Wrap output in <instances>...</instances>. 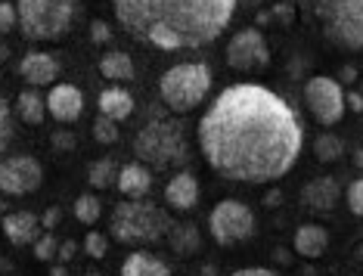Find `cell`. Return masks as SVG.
<instances>
[{"instance_id": "3957f363", "label": "cell", "mask_w": 363, "mask_h": 276, "mask_svg": "<svg viewBox=\"0 0 363 276\" xmlns=\"http://www.w3.org/2000/svg\"><path fill=\"white\" fill-rule=\"evenodd\" d=\"M295 10L326 44L363 50V0H295Z\"/></svg>"}, {"instance_id": "f1b7e54d", "label": "cell", "mask_w": 363, "mask_h": 276, "mask_svg": "<svg viewBox=\"0 0 363 276\" xmlns=\"http://www.w3.org/2000/svg\"><path fill=\"white\" fill-rule=\"evenodd\" d=\"M345 202H348L351 214L363 217V177L354 180V183H348V189H345Z\"/></svg>"}, {"instance_id": "484cf974", "label": "cell", "mask_w": 363, "mask_h": 276, "mask_svg": "<svg viewBox=\"0 0 363 276\" xmlns=\"http://www.w3.org/2000/svg\"><path fill=\"white\" fill-rule=\"evenodd\" d=\"M100 214H103V205H100V199H96L94 192H84V196L75 199V217L81 223H96L100 221Z\"/></svg>"}, {"instance_id": "30bf717a", "label": "cell", "mask_w": 363, "mask_h": 276, "mask_svg": "<svg viewBox=\"0 0 363 276\" xmlns=\"http://www.w3.org/2000/svg\"><path fill=\"white\" fill-rule=\"evenodd\" d=\"M44 183V165L35 155L0 158V192L4 196H31Z\"/></svg>"}, {"instance_id": "4dcf8cb0", "label": "cell", "mask_w": 363, "mask_h": 276, "mask_svg": "<svg viewBox=\"0 0 363 276\" xmlns=\"http://www.w3.org/2000/svg\"><path fill=\"white\" fill-rule=\"evenodd\" d=\"M56 252H60V245H56L53 236H38L35 239V258L38 261H53Z\"/></svg>"}, {"instance_id": "5bb4252c", "label": "cell", "mask_w": 363, "mask_h": 276, "mask_svg": "<svg viewBox=\"0 0 363 276\" xmlns=\"http://www.w3.org/2000/svg\"><path fill=\"white\" fill-rule=\"evenodd\" d=\"M19 74L31 87H47V84H53V81L60 78V62H56V56H50V53L31 50V53L22 56Z\"/></svg>"}, {"instance_id": "bcb514c9", "label": "cell", "mask_w": 363, "mask_h": 276, "mask_svg": "<svg viewBox=\"0 0 363 276\" xmlns=\"http://www.w3.org/2000/svg\"><path fill=\"white\" fill-rule=\"evenodd\" d=\"M50 276H65V267H62V264H60V267H53Z\"/></svg>"}, {"instance_id": "f546056e", "label": "cell", "mask_w": 363, "mask_h": 276, "mask_svg": "<svg viewBox=\"0 0 363 276\" xmlns=\"http://www.w3.org/2000/svg\"><path fill=\"white\" fill-rule=\"evenodd\" d=\"M13 140V118H10V106L4 103V96H0V153H4L6 146H10Z\"/></svg>"}, {"instance_id": "8992f818", "label": "cell", "mask_w": 363, "mask_h": 276, "mask_svg": "<svg viewBox=\"0 0 363 276\" xmlns=\"http://www.w3.org/2000/svg\"><path fill=\"white\" fill-rule=\"evenodd\" d=\"M78 16L75 0H16L19 31L28 40H60L72 31Z\"/></svg>"}, {"instance_id": "b9f144b4", "label": "cell", "mask_w": 363, "mask_h": 276, "mask_svg": "<svg viewBox=\"0 0 363 276\" xmlns=\"http://www.w3.org/2000/svg\"><path fill=\"white\" fill-rule=\"evenodd\" d=\"M274 261H277V264H289V261H292V255L279 248V252H274Z\"/></svg>"}, {"instance_id": "d6986e66", "label": "cell", "mask_w": 363, "mask_h": 276, "mask_svg": "<svg viewBox=\"0 0 363 276\" xmlns=\"http://www.w3.org/2000/svg\"><path fill=\"white\" fill-rule=\"evenodd\" d=\"M96 106H100V115H106V118L125 121V118H130V112H134V96H130L125 87H106L100 99H96Z\"/></svg>"}, {"instance_id": "603a6c76", "label": "cell", "mask_w": 363, "mask_h": 276, "mask_svg": "<svg viewBox=\"0 0 363 276\" xmlns=\"http://www.w3.org/2000/svg\"><path fill=\"white\" fill-rule=\"evenodd\" d=\"M100 74L109 81H130L134 78V60H130L125 50H109L100 60Z\"/></svg>"}, {"instance_id": "9a60e30c", "label": "cell", "mask_w": 363, "mask_h": 276, "mask_svg": "<svg viewBox=\"0 0 363 276\" xmlns=\"http://www.w3.org/2000/svg\"><path fill=\"white\" fill-rule=\"evenodd\" d=\"M196 202H199V180H196V174L189 171L174 174L168 180V187H164V205L171 211H193Z\"/></svg>"}, {"instance_id": "4fadbf2b", "label": "cell", "mask_w": 363, "mask_h": 276, "mask_svg": "<svg viewBox=\"0 0 363 276\" xmlns=\"http://www.w3.org/2000/svg\"><path fill=\"white\" fill-rule=\"evenodd\" d=\"M338 199H342V187H338L335 177H313L301 187L304 208H311L317 214H329L338 205Z\"/></svg>"}, {"instance_id": "e0dca14e", "label": "cell", "mask_w": 363, "mask_h": 276, "mask_svg": "<svg viewBox=\"0 0 363 276\" xmlns=\"http://www.w3.org/2000/svg\"><path fill=\"white\" fill-rule=\"evenodd\" d=\"M38 230H40V217H35L31 211H13L4 217V236L13 245H35Z\"/></svg>"}, {"instance_id": "7a4b0ae2", "label": "cell", "mask_w": 363, "mask_h": 276, "mask_svg": "<svg viewBox=\"0 0 363 276\" xmlns=\"http://www.w3.org/2000/svg\"><path fill=\"white\" fill-rule=\"evenodd\" d=\"M239 0H112L118 25L164 53L214 44L233 22Z\"/></svg>"}, {"instance_id": "7dc6e473", "label": "cell", "mask_w": 363, "mask_h": 276, "mask_svg": "<svg viewBox=\"0 0 363 276\" xmlns=\"http://www.w3.org/2000/svg\"><path fill=\"white\" fill-rule=\"evenodd\" d=\"M354 165H360V168H363V149H357V155H354Z\"/></svg>"}, {"instance_id": "8d00e7d4", "label": "cell", "mask_w": 363, "mask_h": 276, "mask_svg": "<svg viewBox=\"0 0 363 276\" xmlns=\"http://www.w3.org/2000/svg\"><path fill=\"white\" fill-rule=\"evenodd\" d=\"M345 109H351V112H363V94H357V90L345 94Z\"/></svg>"}, {"instance_id": "cb8c5ba5", "label": "cell", "mask_w": 363, "mask_h": 276, "mask_svg": "<svg viewBox=\"0 0 363 276\" xmlns=\"http://www.w3.org/2000/svg\"><path fill=\"white\" fill-rule=\"evenodd\" d=\"M118 165L112 162V158H96L94 165H90V171H87V180H90V187L94 189H109L118 183Z\"/></svg>"}, {"instance_id": "7c38bea8", "label": "cell", "mask_w": 363, "mask_h": 276, "mask_svg": "<svg viewBox=\"0 0 363 276\" xmlns=\"http://www.w3.org/2000/svg\"><path fill=\"white\" fill-rule=\"evenodd\" d=\"M81 109H84V96L75 84H53L47 94V112L53 115L60 124H72L78 121Z\"/></svg>"}, {"instance_id": "ee69618b", "label": "cell", "mask_w": 363, "mask_h": 276, "mask_svg": "<svg viewBox=\"0 0 363 276\" xmlns=\"http://www.w3.org/2000/svg\"><path fill=\"white\" fill-rule=\"evenodd\" d=\"M202 273H205V276H218V267H211V264H205V267H202Z\"/></svg>"}, {"instance_id": "2e32d148", "label": "cell", "mask_w": 363, "mask_h": 276, "mask_svg": "<svg viewBox=\"0 0 363 276\" xmlns=\"http://www.w3.org/2000/svg\"><path fill=\"white\" fill-rule=\"evenodd\" d=\"M292 248H295L298 258H304V261H317V258H323L326 248H329L326 227H320V223H301V227L295 230Z\"/></svg>"}, {"instance_id": "4316f807", "label": "cell", "mask_w": 363, "mask_h": 276, "mask_svg": "<svg viewBox=\"0 0 363 276\" xmlns=\"http://www.w3.org/2000/svg\"><path fill=\"white\" fill-rule=\"evenodd\" d=\"M94 137H96V143L112 146L115 140H118V121H112V118H106V115H100V118L94 121Z\"/></svg>"}, {"instance_id": "ab89813d", "label": "cell", "mask_w": 363, "mask_h": 276, "mask_svg": "<svg viewBox=\"0 0 363 276\" xmlns=\"http://www.w3.org/2000/svg\"><path fill=\"white\" fill-rule=\"evenodd\" d=\"M264 205H267V208H279V205H283V192H279V189H270L267 196H264Z\"/></svg>"}, {"instance_id": "e575fe53", "label": "cell", "mask_w": 363, "mask_h": 276, "mask_svg": "<svg viewBox=\"0 0 363 276\" xmlns=\"http://www.w3.org/2000/svg\"><path fill=\"white\" fill-rule=\"evenodd\" d=\"M295 6H289V4H277L274 10H270V16H274V19H279V22H286V25H292V19H295Z\"/></svg>"}, {"instance_id": "277c9868", "label": "cell", "mask_w": 363, "mask_h": 276, "mask_svg": "<svg viewBox=\"0 0 363 276\" xmlns=\"http://www.w3.org/2000/svg\"><path fill=\"white\" fill-rule=\"evenodd\" d=\"M171 217L164 208L146 199H125L112 208V221H109V233L115 242L121 245H152L162 236H168L171 230Z\"/></svg>"}, {"instance_id": "681fc988", "label": "cell", "mask_w": 363, "mask_h": 276, "mask_svg": "<svg viewBox=\"0 0 363 276\" xmlns=\"http://www.w3.org/2000/svg\"><path fill=\"white\" fill-rule=\"evenodd\" d=\"M87 276H103V273H87Z\"/></svg>"}, {"instance_id": "ffe728a7", "label": "cell", "mask_w": 363, "mask_h": 276, "mask_svg": "<svg viewBox=\"0 0 363 276\" xmlns=\"http://www.w3.org/2000/svg\"><path fill=\"white\" fill-rule=\"evenodd\" d=\"M168 245H171V252L180 258H193L202 248V233L196 223H171Z\"/></svg>"}, {"instance_id": "44dd1931", "label": "cell", "mask_w": 363, "mask_h": 276, "mask_svg": "<svg viewBox=\"0 0 363 276\" xmlns=\"http://www.w3.org/2000/svg\"><path fill=\"white\" fill-rule=\"evenodd\" d=\"M121 276H171V267L150 252H134L121 264Z\"/></svg>"}, {"instance_id": "8fae6325", "label": "cell", "mask_w": 363, "mask_h": 276, "mask_svg": "<svg viewBox=\"0 0 363 276\" xmlns=\"http://www.w3.org/2000/svg\"><path fill=\"white\" fill-rule=\"evenodd\" d=\"M227 65L233 72H255L270 65V47L258 28L236 31L233 40L227 44Z\"/></svg>"}, {"instance_id": "ba28073f", "label": "cell", "mask_w": 363, "mask_h": 276, "mask_svg": "<svg viewBox=\"0 0 363 276\" xmlns=\"http://www.w3.org/2000/svg\"><path fill=\"white\" fill-rule=\"evenodd\" d=\"M208 233L218 245H236L245 242L255 233V214L252 208L239 199H224L214 205V211L208 217Z\"/></svg>"}, {"instance_id": "6da1fadb", "label": "cell", "mask_w": 363, "mask_h": 276, "mask_svg": "<svg viewBox=\"0 0 363 276\" xmlns=\"http://www.w3.org/2000/svg\"><path fill=\"white\" fill-rule=\"evenodd\" d=\"M196 137L208 168L236 183L283 180L304 143L295 109L261 84L220 90L196 124Z\"/></svg>"}, {"instance_id": "83f0119b", "label": "cell", "mask_w": 363, "mask_h": 276, "mask_svg": "<svg viewBox=\"0 0 363 276\" xmlns=\"http://www.w3.org/2000/svg\"><path fill=\"white\" fill-rule=\"evenodd\" d=\"M106 252H109V239L103 236V233H87L84 236V255L94 258V261H100V258H106Z\"/></svg>"}, {"instance_id": "9c48e42d", "label": "cell", "mask_w": 363, "mask_h": 276, "mask_svg": "<svg viewBox=\"0 0 363 276\" xmlns=\"http://www.w3.org/2000/svg\"><path fill=\"white\" fill-rule=\"evenodd\" d=\"M304 103H308V112L313 115V121L329 128V124H338L345 115V90L335 78H326V74H313L304 87Z\"/></svg>"}, {"instance_id": "74e56055", "label": "cell", "mask_w": 363, "mask_h": 276, "mask_svg": "<svg viewBox=\"0 0 363 276\" xmlns=\"http://www.w3.org/2000/svg\"><path fill=\"white\" fill-rule=\"evenodd\" d=\"M230 276H279L274 270H267V267H242V270L230 273Z\"/></svg>"}, {"instance_id": "60d3db41", "label": "cell", "mask_w": 363, "mask_h": 276, "mask_svg": "<svg viewBox=\"0 0 363 276\" xmlns=\"http://www.w3.org/2000/svg\"><path fill=\"white\" fill-rule=\"evenodd\" d=\"M338 78H342L345 84H354V81H357V69H354V65H345V69H342V74H338Z\"/></svg>"}, {"instance_id": "d590c367", "label": "cell", "mask_w": 363, "mask_h": 276, "mask_svg": "<svg viewBox=\"0 0 363 276\" xmlns=\"http://www.w3.org/2000/svg\"><path fill=\"white\" fill-rule=\"evenodd\" d=\"M62 221V211H60V208H47V211H44V217H40V227H47V230H53L56 227V223H60Z\"/></svg>"}, {"instance_id": "f6af8a7d", "label": "cell", "mask_w": 363, "mask_h": 276, "mask_svg": "<svg viewBox=\"0 0 363 276\" xmlns=\"http://www.w3.org/2000/svg\"><path fill=\"white\" fill-rule=\"evenodd\" d=\"M270 19H274V16H270V13H258V25H267Z\"/></svg>"}, {"instance_id": "836d02e7", "label": "cell", "mask_w": 363, "mask_h": 276, "mask_svg": "<svg viewBox=\"0 0 363 276\" xmlns=\"http://www.w3.org/2000/svg\"><path fill=\"white\" fill-rule=\"evenodd\" d=\"M50 143H53V149H60V153H72V149H75V137H72L69 131H56L50 137Z\"/></svg>"}, {"instance_id": "52a82bcc", "label": "cell", "mask_w": 363, "mask_h": 276, "mask_svg": "<svg viewBox=\"0 0 363 276\" xmlns=\"http://www.w3.org/2000/svg\"><path fill=\"white\" fill-rule=\"evenodd\" d=\"M211 81L208 62H180L159 78V96L174 115H186L205 103Z\"/></svg>"}, {"instance_id": "7bdbcfd3", "label": "cell", "mask_w": 363, "mask_h": 276, "mask_svg": "<svg viewBox=\"0 0 363 276\" xmlns=\"http://www.w3.org/2000/svg\"><path fill=\"white\" fill-rule=\"evenodd\" d=\"M239 4H245V6H252V10H258V6L264 4V0H239Z\"/></svg>"}, {"instance_id": "d4e9b609", "label": "cell", "mask_w": 363, "mask_h": 276, "mask_svg": "<svg viewBox=\"0 0 363 276\" xmlns=\"http://www.w3.org/2000/svg\"><path fill=\"white\" fill-rule=\"evenodd\" d=\"M342 155H345V143L335 137V133H320V137L313 140V158H317V162L333 165Z\"/></svg>"}, {"instance_id": "7402d4cb", "label": "cell", "mask_w": 363, "mask_h": 276, "mask_svg": "<svg viewBox=\"0 0 363 276\" xmlns=\"http://www.w3.org/2000/svg\"><path fill=\"white\" fill-rule=\"evenodd\" d=\"M16 115L26 124H40L47 115V96L38 94V87H28L16 96Z\"/></svg>"}, {"instance_id": "c3c4849f", "label": "cell", "mask_w": 363, "mask_h": 276, "mask_svg": "<svg viewBox=\"0 0 363 276\" xmlns=\"http://www.w3.org/2000/svg\"><path fill=\"white\" fill-rule=\"evenodd\" d=\"M0 214H6V202H4V192H0Z\"/></svg>"}, {"instance_id": "1f68e13d", "label": "cell", "mask_w": 363, "mask_h": 276, "mask_svg": "<svg viewBox=\"0 0 363 276\" xmlns=\"http://www.w3.org/2000/svg\"><path fill=\"white\" fill-rule=\"evenodd\" d=\"M16 25H19V19H16V6L6 4V0H0V38H4L10 28H16Z\"/></svg>"}, {"instance_id": "d6a6232c", "label": "cell", "mask_w": 363, "mask_h": 276, "mask_svg": "<svg viewBox=\"0 0 363 276\" xmlns=\"http://www.w3.org/2000/svg\"><path fill=\"white\" fill-rule=\"evenodd\" d=\"M90 38H94V44H109V38H112L109 25H106L103 19H94L90 22Z\"/></svg>"}, {"instance_id": "ac0fdd59", "label": "cell", "mask_w": 363, "mask_h": 276, "mask_svg": "<svg viewBox=\"0 0 363 276\" xmlns=\"http://www.w3.org/2000/svg\"><path fill=\"white\" fill-rule=\"evenodd\" d=\"M115 187L121 189V196L128 199H143L150 196L152 189V174H150V165H125V168L118 171V183Z\"/></svg>"}, {"instance_id": "5b68a950", "label": "cell", "mask_w": 363, "mask_h": 276, "mask_svg": "<svg viewBox=\"0 0 363 276\" xmlns=\"http://www.w3.org/2000/svg\"><path fill=\"white\" fill-rule=\"evenodd\" d=\"M134 155L150 168H177L186 162V133L174 118H155L134 137Z\"/></svg>"}, {"instance_id": "f35d334b", "label": "cell", "mask_w": 363, "mask_h": 276, "mask_svg": "<svg viewBox=\"0 0 363 276\" xmlns=\"http://www.w3.org/2000/svg\"><path fill=\"white\" fill-rule=\"evenodd\" d=\"M56 255H60L62 258V261H72V258H75L78 255V242H62V245H60V252H56Z\"/></svg>"}]
</instances>
